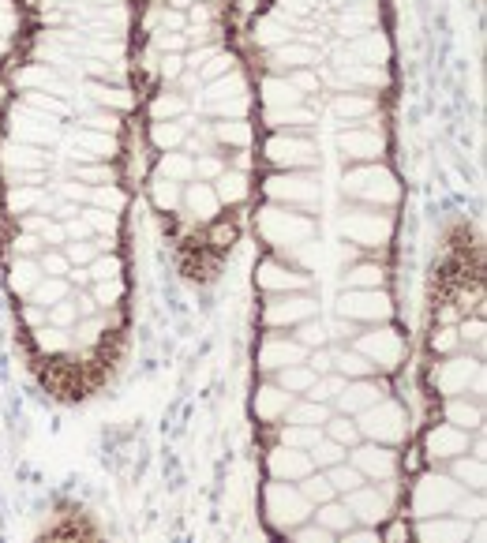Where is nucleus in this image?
<instances>
[{
	"instance_id": "nucleus-10",
	"label": "nucleus",
	"mask_w": 487,
	"mask_h": 543,
	"mask_svg": "<svg viewBox=\"0 0 487 543\" xmlns=\"http://www.w3.org/2000/svg\"><path fill=\"white\" fill-rule=\"evenodd\" d=\"M311 521H315L319 529L330 532L334 540H338V536H345V532H353V529H356V521L349 517V510L341 506V499H334V502H326V506H319V510L311 514Z\"/></svg>"
},
{
	"instance_id": "nucleus-4",
	"label": "nucleus",
	"mask_w": 487,
	"mask_h": 543,
	"mask_svg": "<svg viewBox=\"0 0 487 543\" xmlns=\"http://www.w3.org/2000/svg\"><path fill=\"white\" fill-rule=\"evenodd\" d=\"M420 465V461H409ZM405 469V465H401ZM405 502H409V517H465V521H484V491H469L461 487L443 465H424L416 472V480L405 487Z\"/></svg>"
},
{
	"instance_id": "nucleus-2",
	"label": "nucleus",
	"mask_w": 487,
	"mask_h": 543,
	"mask_svg": "<svg viewBox=\"0 0 487 543\" xmlns=\"http://www.w3.org/2000/svg\"><path fill=\"white\" fill-rule=\"evenodd\" d=\"M128 0H30L0 83V266L42 382L90 394L128 330Z\"/></svg>"
},
{
	"instance_id": "nucleus-9",
	"label": "nucleus",
	"mask_w": 487,
	"mask_h": 543,
	"mask_svg": "<svg viewBox=\"0 0 487 543\" xmlns=\"http://www.w3.org/2000/svg\"><path fill=\"white\" fill-rule=\"evenodd\" d=\"M27 15H30V0H0V83H4L15 53L23 45Z\"/></svg>"
},
{
	"instance_id": "nucleus-5",
	"label": "nucleus",
	"mask_w": 487,
	"mask_h": 543,
	"mask_svg": "<svg viewBox=\"0 0 487 543\" xmlns=\"http://www.w3.org/2000/svg\"><path fill=\"white\" fill-rule=\"evenodd\" d=\"M469 450H484V427L465 431V427H454L435 416L420 435V465H446L450 457H461Z\"/></svg>"
},
{
	"instance_id": "nucleus-11",
	"label": "nucleus",
	"mask_w": 487,
	"mask_h": 543,
	"mask_svg": "<svg viewBox=\"0 0 487 543\" xmlns=\"http://www.w3.org/2000/svg\"><path fill=\"white\" fill-rule=\"evenodd\" d=\"M338 543H386V532H379V529H353V532H345V536H338Z\"/></svg>"
},
{
	"instance_id": "nucleus-1",
	"label": "nucleus",
	"mask_w": 487,
	"mask_h": 543,
	"mask_svg": "<svg viewBox=\"0 0 487 543\" xmlns=\"http://www.w3.org/2000/svg\"><path fill=\"white\" fill-rule=\"evenodd\" d=\"M255 236L259 341L353 353L401 330L394 300L405 180L390 0H255Z\"/></svg>"
},
{
	"instance_id": "nucleus-8",
	"label": "nucleus",
	"mask_w": 487,
	"mask_h": 543,
	"mask_svg": "<svg viewBox=\"0 0 487 543\" xmlns=\"http://www.w3.org/2000/svg\"><path fill=\"white\" fill-rule=\"evenodd\" d=\"M484 540V521H465V517H420L413 521V543H476Z\"/></svg>"
},
{
	"instance_id": "nucleus-7",
	"label": "nucleus",
	"mask_w": 487,
	"mask_h": 543,
	"mask_svg": "<svg viewBox=\"0 0 487 543\" xmlns=\"http://www.w3.org/2000/svg\"><path fill=\"white\" fill-rule=\"evenodd\" d=\"M349 465H353L368 484H398L401 480V450L390 446H375V442H360L349 450Z\"/></svg>"
},
{
	"instance_id": "nucleus-3",
	"label": "nucleus",
	"mask_w": 487,
	"mask_h": 543,
	"mask_svg": "<svg viewBox=\"0 0 487 543\" xmlns=\"http://www.w3.org/2000/svg\"><path fill=\"white\" fill-rule=\"evenodd\" d=\"M128 83L150 218L180 270L207 281L244 236L255 180L237 0H128Z\"/></svg>"
},
{
	"instance_id": "nucleus-6",
	"label": "nucleus",
	"mask_w": 487,
	"mask_h": 543,
	"mask_svg": "<svg viewBox=\"0 0 487 543\" xmlns=\"http://www.w3.org/2000/svg\"><path fill=\"white\" fill-rule=\"evenodd\" d=\"M263 521L278 540L311 521V506L293 484H263Z\"/></svg>"
}]
</instances>
